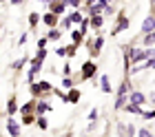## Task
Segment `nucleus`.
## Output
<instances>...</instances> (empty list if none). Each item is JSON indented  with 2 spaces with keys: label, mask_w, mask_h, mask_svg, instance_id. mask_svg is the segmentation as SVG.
<instances>
[{
  "label": "nucleus",
  "mask_w": 155,
  "mask_h": 137,
  "mask_svg": "<svg viewBox=\"0 0 155 137\" xmlns=\"http://www.w3.org/2000/svg\"><path fill=\"white\" fill-rule=\"evenodd\" d=\"M131 91H133L131 80H129V77H124L122 84H120V89H117V95H115V104H113V109H115V111H122V109H124V104L129 102Z\"/></svg>",
  "instance_id": "obj_1"
},
{
  "label": "nucleus",
  "mask_w": 155,
  "mask_h": 137,
  "mask_svg": "<svg viewBox=\"0 0 155 137\" xmlns=\"http://www.w3.org/2000/svg\"><path fill=\"white\" fill-rule=\"evenodd\" d=\"M95 77H97V64L93 60H87L80 69V82L82 80H93L95 82Z\"/></svg>",
  "instance_id": "obj_2"
},
{
  "label": "nucleus",
  "mask_w": 155,
  "mask_h": 137,
  "mask_svg": "<svg viewBox=\"0 0 155 137\" xmlns=\"http://www.w3.org/2000/svg\"><path fill=\"white\" fill-rule=\"evenodd\" d=\"M29 91H31L33 97H40V95H45V93H51L53 86H51V82H47V80H38V82L29 84Z\"/></svg>",
  "instance_id": "obj_3"
},
{
  "label": "nucleus",
  "mask_w": 155,
  "mask_h": 137,
  "mask_svg": "<svg viewBox=\"0 0 155 137\" xmlns=\"http://www.w3.org/2000/svg\"><path fill=\"white\" fill-rule=\"evenodd\" d=\"M131 27V20H129V16H126L124 11H120V16H117V24L113 27V35H117V33H122V31H126V29Z\"/></svg>",
  "instance_id": "obj_4"
},
{
  "label": "nucleus",
  "mask_w": 155,
  "mask_h": 137,
  "mask_svg": "<svg viewBox=\"0 0 155 137\" xmlns=\"http://www.w3.org/2000/svg\"><path fill=\"white\" fill-rule=\"evenodd\" d=\"M102 47H104V38H102V35H97L95 40H89V53H91V57H93V55H100Z\"/></svg>",
  "instance_id": "obj_5"
},
{
  "label": "nucleus",
  "mask_w": 155,
  "mask_h": 137,
  "mask_svg": "<svg viewBox=\"0 0 155 137\" xmlns=\"http://www.w3.org/2000/svg\"><path fill=\"white\" fill-rule=\"evenodd\" d=\"M67 0H55V2H51V5H49V11H51V13H55V16H64V11H67Z\"/></svg>",
  "instance_id": "obj_6"
},
{
  "label": "nucleus",
  "mask_w": 155,
  "mask_h": 137,
  "mask_svg": "<svg viewBox=\"0 0 155 137\" xmlns=\"http://www.w3.org/2000/svg\"><path fill=\"white\" fill-rule=\"evenodd\" d=\"M142 35L144 33H151V31H155V13H149V16L144 18V22H142Z\"/></svg>",
  "instance_id": "obj_7"
},
{
  "label": "nucleus",
  "mask_w": 155,
  "mask_h": 137,
  "mask_svg": "<svg viewBox=\"0 0 155 137\" xmlns=\"http://www.w3.org/2000/svg\"><path fill=\"white\" fill-rule=\"evenodd\" d=\"M7 133L9 137H20V124L13 117H7Z\"/></svg>",
  "instance_id": "obj_8"
},
{
  "label": "nucleus",
  "mask_w": 155,
  "mask_h": 137,
  "mask_svg": "<svg viewBox=\"0 0 155 137\" xmlns=\"http://www.w3.org/2000/svg\"><path fill=\"white\" fill-rule=\"evenodd\" d=\"M42 22H45L49 29H53V27H58V24H60V18L55 16V13L47 11V13H42Z\"/></svg>",
  "instance_id": "obj_9"
},
{
  "label": "nucleus",
  "mask_w": 155,
  "mask_h": 137,
  "mask_svg": "<svg viewBox=\"0 0 155 137\" xmlns=\"http://www.w3.org/2000/svg\"><path fill=\"white\" fill-rule=\"evenodd\" d=\"M129 102H131V104H137V106H144V104H146V95H144L142 91H131Z\"/></svg>",
  "instance_id": "obj_10"
},
{
  "label": "nucleus",
  "mask_w": 155,
  "mask_h": 137,
  "mask_svg": "<svg viewBox=\"0 0 155 137\" xmlns=\"http://www.w3.org/2000/svg\"><path fill=\"white\" fill-rule=\"evenodd\" d=\"M89 24H91L93 31H100L102 24H104V16H102V13H97V16H89Z\"/></svg>",
  "instance_id": "obj_11"
},
{
  "label": "nucleus",
  "mask_w": 155,
  "mask_h": 137,
  "mask_svg": "<svg viewBox=\"0 0 155 137\" xmlns=\"http://www.w3.org/2000/svg\"><path fill=\"white\" fill-rule=\"evenodd\" d=\"M20 113H22V115H31V113H36V97L29 99L27 104L20 106Z\"/></svg>",
  "instance_id": "obj_12"
},
{
  "label": "nucleus",
  "mask_w": 155,
  "mask_h": 137,
  "mask_svg": "<svg viewBox=\"0 0 155 137\" xmlns=\"http://www.w3.org/2000/svg\"><path fill=\"white\" fill-rule=\"evenodd\" d=\"M80 97H82V93L78 91V89H71V91L67 93V102L69 104H78V102H80Z\"/></svg>",
  "instance_id": "obj_13"
},
{
  "label": "nucleus",
  "mask_w": 155,
  "mask_h": 137,
  "mask_svg": "<svg viewBox=\"0 0 155 137\" xmlns=\"http://www.w3.org/2000/svg\"><path fill=\"white\" fill-rule=\"evenodd\" d=\"M100 89L104 93H113V86H111V77L109 75H102L100 77Z\"/></svg>",
  "instance_id": "obj_14"
},
{
  "label": "nucleus",
  "mask_w": 155,
  "mask_h": 137,
  "mask_svg": "<svg viewBox=\"0 0 155 137\" xmlns=\"http://www.w3.org/2000/svg\"><path fill=\"white\" fill-rule=\"evenodd\" d=\"M49 109H51V104H49V102H45V99H38V102H36V115L47 113Z\"/></svg>",
  "instance_id": "obj_15"
},
{
  "label": "nucleus",
  "mask_w": 155,
  "mask_h": 137,
  "mask_svg": "<svg viewBox=\"0 0 155 137\" xmlns=\"http://www.w3.org/2000/svg\"><path fill=\"white\" fill-rule=\"evenodd\" d=\"M124 109H126V113H131V115H142V106H137V104H131V102H126L124 104Z\"/></svg>",
  "instance_id": "obj_16"
},
{
  "label": "nucleus",
  "mask_w": 155,
  "mask_h": 137,
  "mask_svg": "<svg viewBox=\"0 0 155 137\" xmlns=\"http://www.w3.org/2000/svg\"><path fill=\"white\" fill-rule=\"evenodd\" d=\"M18 113V102L16 97H9V102H7V115H16Z\"/></svg>",
  "instance_id": "obj_17"
},
{
  "label": "nucleus",
  "mask_w": 155,
  "mask_h": 137,
  "mask_svg": "<svg viewBox=\"0 0 155 137\" xmlns=\"http://www.w3.org/2000/svg\"><path fill=\"white\" fill-rule=\"evenodd\" d=\"M142 44H144V47H155V31H151V33H144Z\"/></svg>",
  "instance_id": "obj_18"
},
{
  "label": "nucleus",
  "mask_w": 155,
  "mask_h": 137,
  "mask_svg": "<svg viewBox=\"0 0 155 137\" xmlns=\"http://www.w3.org/2000/svg\"><path fill=\"white\" fill-rule=\"evenodd\" d=\"M47 38H49V40H53V42H55V40H60V38H62V29H58V27L49 29V35H47Z\"/></svg>",
  "instance_id": "obj_19"
},
{
  "label": "nucleus",
  "mask_w": 155,
  "mask_h": 137,
  "mask_svg": "<svg viewBox=\"0 0 155 137\" xmlns=\"http://www.w3.org/2000/svg\"><path fill=\"white\" fill-rule=\"evenodd\" d=\"M71 38H73V44H78V47L84 42V35L80 33V29H73V31H71Z\"/></svg>",
  "instance_id": "obj_20"
},
{
  "label": "nucleus",
  "mask_w": 155,
  "mask_h": 137,
  "mask_svg": "<svg viewBox=\"0 0 155 137\" xmlns=\"http://www.w3.org/2000/svg\"><path fill=\"white\" fill-rule=\"evenodd\" d=\"M40 13H36V11H33V13H29V24H31V29H36L38 27V22H40Z\"/></svg>",
  "instance_id": "obj_21"
},
{
  "label": "nucleus",
  "mask_w": 155,
  "mask_h": 137,
  "mask_svg": "<svg viewBox=\"0 0 155 137\" xmlns=\"http://www.w3.org/2000/svg\"><path fill=\"white\" fill-rule=\"evenodd\" d=\"M69 18H71V22H75V24H80L82 20H84V16H82L80 11H71V13H69Z\"/></svg>",
  "instance_id": "obj_22"
},
{
  "label": "nucleus",
  "mask_w": 155,
  "mask_h": 137,
  "mask_svg": "<svg viewBox=\"0 0 155 137\" xmlns=\"http://www.w3.org/2000/svg\"><path fill=\"white\" fill-rule=\"evenodd\" d=\"M71 24H73V22H71V18H69V16H64V18L60 20V27L64 29V31H71Z\"/></svg>",
  "instance_id": "obj_23"
},
{
  "label": "nucleus",
  "mask_w": 155,
  "mask_h": 137,
  "mask_svg": "<svg viewBox=\"0 0 155 137\" xmlns=\"http://www.w3.org/2000/svg\"><path fill=\"white\" fill-rule=\"evenodd\" d=\"M36 117H38L36 113H31V115H22V124H25V126H29V124H33V122H36Z\"/></svg>",
  "instance_id": "obj_24"
},
{
  "label": "nucleus",
  "mask_w": 155,
  "mask_h": 137,
  "mask_svg": "<svg viewBox=\"0 0 155 137\" xmlns=\"http://www.w3.org/2000/svg\"><path fill=\"white\" fill-rule=\"evenodd\" d=\"M36 124H38V128H42V131H45V128L49 126V122H47V117H42V115H38V117H36Z\"/></svg>",
  "instance_id": "obj_25"
},
{
  "label": "nucleus",
  "mask_w": 155,
  "mask_h": 137,
  "mask_svg": "<svg viewBox=\"0 0 155 137\" xmlns=\"http://www.w3.org/2000/svg\"><path fill=\"white\" fill-rule=\"evenodd\" d=\"M73 84H75V82H73V77H69V75H64V77H62V86H67V89H71Z\"/></svg>",
  "instance_id": "obj_26"
},
{
  "label": "nucleus",
  "mask_w": 155,
  "mask_h": 137,
  "mask_svg": "<svg viewBox=\"0 0 155 137\" xmlns=\"http://www.w3.org/2000/svg\"><path fill=\"white\" fill-rule=\"evenodd\" d=\"M140 117H144V119H155V111H153V109H151V111H142Z\"/></svg>",
  "instance_id": "obj_27"
},
{
  "label": "nucleus",
  "mask_w": 155,
  "mask_h": 137,
  "mask_svg": "<svg viewBox=\"0 0 155 137\" xmlns=\"http://www.w3.org/2000/svg\"><path fill=\"white\" fill-rule=\"evenodd\" d=\"M137 137H155V135L149 131V128H140V131H137Z\"/></svg>",
  "instance_id": "obj_28"
},
{
  "label": "nucleus",
  "mask_w": 155,
  "mask_h": 137,
  "mask_svg": "<svg viewBox=\"0 0 155 137\" xmlns=\"http://www.w3.org/2000/svg\"><path fill=\"white\" fill-rule=\"evenodd\" d=\"M133 135H137V128L133 124H129V126H126V137H133Z\"/></svg>",
  "instance_id": "obj_29"
},
{
  "label": "nucleus",
  "mask_w": 155,
  "mask_h": 137,
  "mask_svg": "<svg viewBox=\"0 0 155 137\" xmlns=\"http://www.w3.org/2000/svg\"><path fill=\"white\" fill-rule=\"evenodd\" d=\"M97 115H100V111H97V109H91V111H89V115H87V117H89L91 122H95V119H97Z\"/></svg>",
  "instance_id": "obj_30"
},
{
  "label": "nucleus",
  "mask_w": 155,
  "mask_h": 137,
  "mask_svg": "<svg viewBox=\"0 0 155 137\" xmlns=\"http://www.w3.org/2000/svg\"><path fill=\"white\" fill-rule=\"evenodd\" d=\"M27 40H29V33H22V35H20V40H18V47H25Z\"/></svg>",
  "instance_id": "obj_31"
},
{
  "label": "nucleus",
  "mask_w": 155,
  "mask_h": 137,
  "mask_svg": "<svg viewBox=\"0 0 155 137\" xmlns=\"http://www.w3.org/2000/svg\"><path fill=\"white\" fill-rule=\"evenodd\" d=\"M55 55H58V57H64V55H67V47H58V49H55Z\"/></svg>",
  "instance_id": "obj_32"
},
{
  "label": "nucleus",
  "mask_w": 155,
  "mask_h": 137,
  "mask_svg": "<svg viewBox=\"0 0 155 137\" xmlns=\"http://www.w3.org/2000/svg\"><path fill=\"white\" fill-rule=\"evenodd\" d=\"M25 62H27L25 57H20V60H16V62H13V69H22V67H25Z\"/></svg>",
  "instance_id": "obj_33"
},
{
  "label": "nucleus",
  "mask_w": 155,
  "mask_h": 137,
  "mask_svg": "<svg viewBox=\"0 0 155 137\" xmlns=\"http://www.w3.org/2000/svg\"><path fill=\"white\" fill-rule=\"evenodd\" d=\"M149 57H155V47H146V60Z\"/></svg>",
  "instance_id": "obj_34"
},
{
  "label": "nucleus",
  "mask_w": 155,
  "mask_h": 137,
  "mask_svg": "<svg viewBox=\"0 0 155 137\" xmlns=\"http://www.w3.org/2000/svg\"><path fill=\"white\" fill-rule=\"evenodd\" d=\"M78 51V44H71V47H67V55H75Z\"/></svg>",
  "instance_id": "obj_35"
},
{
  "label": "nucleus",
  "mask_w": 155,
  "mask_h": 137,
  "mask_svg": "<svg viewBox=\"0 0 155 137\" xmlns=\"http://www.w3.org/2000/svg\"><path fill=\"white\" fill-rule=\"evenodd\" d=\"M113 11H115V9H113V5H109L107 9H104V13H102V16H113Z\"/></svg>",
  "instance_id": "obj_36"
},
{
  "label": "nucleus",
  "mask_w": 155,
  "mask_h": 137,
  "mask_svg": "<svg viewBox=\"0 0 155 137\" xmlns=\"http://www.w3.org/2000/svg\"><path fill=\"white\" fill-rule=\"evenodd\" d=\"M47 42H49V38H40V40H38V49H45Z\"/></svg>",
  "instance_id": "obj_37"
},
{
  "label": "nucleus",
  "mask_w": 155,
  "mask_h": 137,
  "mask_svg": "<svg viewBox=\"0 0 155 137\" xmlns=\"http://www.w3.org/2000/svg\"><path fill=\"white\" fill-rule=\"evenodd\" d=\"M67 2L71 5V7H75V9H78V7H80V5L84 2V0H67Z\"/></svg>",
  "instance_id": "obj_38"
},
{
  "label": "nucleus",
  "mask_w": 155,
  "mask_h": 137,
  "mask_svg": "<svg viewBox=\"0 0 155 137\" xmlns=\"http://www.w3.org/2000/svg\"><path fill=\"white\" fill-rule=\"evenodd\" d=\"M84 2H87V7H93V5L97 2V0H84Z\"/></svg>",
  "instance_id": "obj_39"
},
{
  "label": "nucleus",
  "mask_w": 155,
  "mask_h": 137,
  "mask_svg": "<svg viewBox=\"0 0 155 137\" xmlns=\"http://www.w3.org/2000/svg\"><path fill=\"white\" fill-rule=\"evenodd\" d=\"M20 2H22V0H11V5H20Z\"/></svg>",
  "instance_id": "obj_40"
},
{
  "label": "nucleus",
  "mask_w": 155,
  "mask_h": 137,
  "mask_svg": "<svg viewBox=\"0 0 155 137\" xmlns=\"http://www.w3.org/2000/svg\"><path fill=\"white\" fill-rule=\"evenodd\" d=\"M151 5H153V9H155V0H151Z\"/></svg>",
  "instance_id": "obj_41"
},
{
  "label": "nucleus",
  "mask_w": 155,
  "mask_h": 137,
  "mask_svg": "<svg viewBox=\"0 0 155 137\" xmlns=\"http://www.w3.org/2000/svg\"><path fill=\"white\" fill-rule=\"evenodd\" d=\"M0 2H7V0H0Z\"/></svg>",
  "instance_id": "obj_42"
},
{
  "label": "nucleus",
  "mask_w": 155,
  "mask_h": 137,
  "mask_svg": "<svg viewBox=\"0 0 155 137\" xmlns=\"http://www.w3.org/2000/svg\"><path fill=\"white\" fill-rule=\"evenodd\" d=\"M109 2H113V0H109Z\"/></svg>",
  "instance_id": "obj_43"
}]
</instances>
